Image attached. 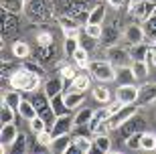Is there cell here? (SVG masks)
<instances>
[{"label": "cell", "instance_id": "obj_1", "mask_svg": "<svg viewBox=\"0 0 156 154\" xmlns=\"http://www.w3.org/2000/svg\"><path fill=\"white\" fill-rule=\"evenodd\" d=\"M89 73H91V77L95 81H99V83H110V81H116V65L112 61H91L89 63V69H87Z\"/></svg>", "mask_w": 156, "mask_h": 154}, {"label": "cell", "instance_id": "obj_2", "mask_svg": "<svg viewBox=\"0 0 156 154\" xmlns=\"http://www.w3.org/2000/svg\"><path fill=\"white\" fill-rule=\"evenodd\" d=\"M30 102L35 103V108H37V112H39V116L47 122V124H49V126L55 124V120H57V114L53 112L51 99H49V95H47L45 91H43V93L37 91L35 95H33V99H30Z\"/></svg>", "mask_w": 156, "mask_h": 154}, {"label": "cell", "instance_id": "obj_3", "mask_svg": "<svg viewBox=\"0 0 156 154\" xmlns=\"http://www.w3.org/2000/svg\"><path fill=\"white\" fill-rule=\"evenodd\" d=\"M136 114H138V106H136V103H126L120 112H116V114H112L110 118H108V128H110V132L112 130H120L122 126Z\"/></svg>", "mask_w": 156, "mask_h": 154}, {"label": "cell", "instance_id": "obj_4", "mask_svg": "<svg viewBox=\"0 0 156 154\" xmlns=\"http://www.w3.org/2000/svg\"><path fill=\"white\" fill-rule=\"evenodd\" d=\"M24 12L30 20H37V23H43L47 18L51 16L53 12L47 8V2L45 0H27L24 2Z\"/></svg>", "mask_w": 156, "mask_h": 154}, {"label": "cell", "instance_id": "obj_5", "mask_svg": "<svg viewBox=\"0 0 156 154\" xmlns=\"http://www.w3.org/2000/svg\"><path fill=\"white\" fill-rule=\"evenodd\" d=\"M154 12H156V2H152V0H136L130 6V16L138 18L142 23H146Z\"/></svg>", "mask_w": 156, "mask_h": 154}, {"label": "cell", "instance_id": "obj_6", "mask_svg": "<svg viewBox=\"0 0 156 154\" xmlns=\"http://www.w3.org/2000/svg\"><path fill=\"white\" fill-rule=\"evenodd\" d=\"M108 57H110V61L114 63L116 67L132 65V55H130V51H126L124 47H118V45L108 47Z\"/></svg>", "mask_w": 156, "mask_h": 154}, {"label": "cell", "instance_id": "obj_7", "mask_svg": "<svg viewBox=\"0 0 156 154\" xmlns=\"http://www.w3.org/2000/svg\"><path fill=\"white\" fill-rule=\"evenodd\" d=\"M116 97L120 99L122 103H138L140 97V87L136 83H124V85L118 87Z\"/></svg>", "mask_w": 156, "mask_h": 154}, {"label": "cell", "instance_id": "obj_8", "mask_svg": "<svg viewBox=\"0 0 156 154\" xmlns=\"http://www.w3.org/2000/svg\"><path fill=\"white\" fill-rule=\"evenodd\" d=\"M73 128H75V122H73V118H71L69 114L57 116L55 124L51 126L53 138H55V136H61V134H69V132H73Z\"/></svg>", "mask_w": 156, "mask_h": 154}, {"label": "cell", "instance_id": "obj_9", "mask_svg": "<svg viewBox=\"0 0 156 154\" xmlns=\"http://www.w3.org/2000/svg\"><path fill=\"white\" fill-rule=\"evenodd\" d=\"M29 79H30V71L24 67V65H20V67H16V71L8 77V83H10V87H14V89L24 91V87H27Z\"/></svg>", "mask_w": 156, "mask_h": 154}, {"label": "cell", "instance_id": "obj_10", "mask_svg": "<svg viewBox=\"0 0 156 154\" xmlns=\"http://www.w3.org/2000/svg\"><path fill=\"white\" fill-rule=\"evenodd\" d=\"M43 89H45V93L49 95V99H51V97H55V95H59V93L65 91V79L61 77V75H57V77H49V79L45 81Z\"/></svg>", "mask_w": 156, "mask_h": 154}, {"label": "cell", "instance_id": "obj_11", "mask_svg": "<svg viewBox=\"0 0 156 154\" xmlns=\"http://www.w3.org/2000/svg\"><path fill=\"white\" fill-rule=\"evenodd\" d=\"M146 33L144 27H138V24H128L126 30H124V41H128L130 45H138V43H144Z\"/></svg>", "mask_w": 156, "mask_h": 154}, {"label": "cell", "instance_id": "obj_12", "mask_svg": "<svg viewBox=\"0 0 156 154\" xmlns=\"http://www.w3.org/2000/svg\"><path fill=\"white\" fill-rule=\"evenodd\" d=\"M73 144V134H61V136H55L53 138V144L49 146V148L53 150V152L57 154H67V150H69V146Z\"/></svg>", "mask_w": 156, "mask_h": 154}, {"label": "cell", "instance_id": "obj_13", "mask_svg": "<svg viewBox=\"0 0 156 154\" xmlns=\"http://www.w3.org/2000/svg\"><path fill=\"white\" fill-rule=\"evenodd\" d=\"M152 53V47L148 43H138V45L130 47V55H132V61H148Z\"/></svg>", "mask_w": 156, "mask_h": 154}, {"label": "cell", "instance_id": "obj_14", "mask_svg": "<svg viewBox=\"0 0 156 154\" xmlns=\"http://www.w3.org/2000/svg\"><path fill=\"white\" fill-rule=\"evenodd\" d=\"M144 126H146L144 118H140L138 114H136V116H132V118H130V120H128L126 124L122 126V132H124V138H128L130 134H134V132H144Z\"/></svg>", "mask_w": 156, "mask_h": 154}, {"label": "cell", "instance_id": "obj_15", "mask_svg": "<svg viewBox=\"0 0 156 154\" xmlns=\"http://www.w3.org/2000/svg\"><path fill=\"white\" fill-rule=\"evenodd\" d=\"M18 128L14 126V122L12 124H2V130H0V142L4 144V146H12V142L18 138Z\"/></svg>", "mask_w": 156, "mask_h": 154}, {"label": "cell", "instance_id": "obj_16", "mask_svg": "<svg viewBox=\"0 0 156 154\" xmlns=\"http://www.w3.org/2000/svg\"><path fill=\"white\" fill-rule=\"evenodd\" d=\"M14 20H16V14L2 8V39H4V37H10V34L18 29Z\"/></svg>", "mask_w": 156, "mask_h": 154}, {"label": "cell", "instance_id": "obj_17", "mask_svg": "<svg viewBox=\"0 0 156 154\" xmlns=\"http://www.w3.org/2000/svg\"><path fill=\"white\" fill-rule=\"evenodd\" d=\"M65 95V103L69 109H77L81 103L85 102V91H77V89H69V91H63Z\"/></svg>", "mask_w": 156, "mask_h": 154}, {"label": "cell", "instance_id": "obj_18", "mask_svg": "<svg viewBox=\"0 0 156 154\" xmlns=\"http://www.w3.org/2000/svg\"><path fill=\"white\" fill-rule=\"evenodd\" d=\"M112 150V138L108 134H93V152L105 154Z\"/></svg>", "mask_w": 156, "mask_h": 154}, {"label": "cell", "instance_id": "obj_19", "mask_svg": "<svg viewBox=\"0 0 156 154\" xmlns=\"http://www.w3.org/2000/svg\"><path fill=\"white\" fill-rule=\"evenodd\" d=\"M16 112H18V116H20L23 120H27V122H30L33 118H37V116H39V112H37V108H35V103L30 102V99H23V102H20V106L16 108Z\"/></svg>", "mask_w": 156, "mask_h": 154}, {"label": "cell", "instance_id": "obj_20", "mask_svg": "<svg viewBox=\"0 0 156 154\" xmlns=\"http://www.w3.org/2000/svg\"><path fill=\"white\" fill-rule=\"evenodd\" d=\"M91 87V73H77V77L71 81V85L65 89V91H69V89H77V91H85Z\"/></svg>", "mask_w": 156, "mask_h": 154}, {"label": "cell", "instance_id": "obj_21", "mask_svg": "<svg viewBox=\"0 0 156 154\" xmlns=\"http://www.w3.org/2000/svg\"><path fill=\"white\" fill-rule=\"evenodd\" d=\"M73 144L77 146L79 154H89L93 152V136H73Z\"/></svg>", "mask_w": 156, "mask_h": 154}, {"label": "cell", "instance_id": "obj_22", "mask_svg": "<svg viewBox=\"0 0 156 154\" xmlns=\"http://www.w3.org/2000/svg\"><path fill=\"white\" fill-rule=\"evenodd\" d=\"M154 99H156V83L140 87V97H138L140 106H148V103H152Z\"/></svg>", "mask_w": 156, "mask_h": 154}, {"label": "cell", "instance_id": "obj_23", "mask_svg": "<svg viewBox=\"0 0 156 154\" xmlns=\"http://www.w3.org/2000/svg\"><path fill=\"white\" fill-rule=\"evenodd\" d=\"M33 55H35V61H39V63H47L49 59H53L55 57V45H51V47H41V45H37V49L33 51Z\"/></svg>", "mask_w": 156, "mask_h": 154}, {"label": "cell", "instance_id": "obj_24", "mask_svg": "<svg viewBox=\"0 0 156 154\" xmlns=\"http://www.w3.org/2000/svg\"><path fill=\"white\" fill-rule=\"evenodd\" d=\"M104 20H105V6L104 4L91 6V12H89V18L85 24H104Z\"/></svg>", "mask_w": 156, "mask_h": 154}, {"label": "cell", "instance_id": "obj_25", "mask_svg": "<svg viewBox=\"0 0 156 154\" xmlns=\"http://www.w3.org/2000/svg\"><path fill=\"white\" fill-rule=\"evenodd\" d=\"M57 23L61 24V29H63V34L69 33V30H79L81 23H77L73 16H69V14H57Z\"/></svg>", "mask_w": 156, "mask_h": 154}, {"label": "cell", "instance_id": "obj_26", "mask_svg": "<svg viewBox=\"0 0 156 154\" xmlns=\"http://www.w3.org/2000/svg\"><path fill=\"white\" fill-rule=\"evenodd\" d=\"M12 55L16 59H20V61H24V59H29L30 55H33V51H30L29 43H24V41H16L14 45H12Z\"/></svg>", "mask_w": 156, "mask_h": 154}, {"label": "cell", "instance_id": "obj_27", "mask_svg": "<svg viewBox=\"0 0 156 154\" xmlns=\"http://www.w3.org/2000/svg\"><path fill=\"white\" fill-rule=\"evenodd\" d=\"M73 61H75V65L79 69H89V63H91V59H89V51L87 49H83V47H79L75 53H73Z\"/></svg>", "mask_w": 156, "mask_h": 154}, {"label": "cell", "instance_id": "obj_28", "mask_svg": "<svg viewBox=\"0 0 156 154\" xmlns=\"http://www.w3.org/2000/svg\"><path fill=\"white\" fill-rule=\"evenodd\" d=\"M91 93H93V99H95V102H99L101 106H105V103H110V102H112V93H110V89H108L104 83L95 85Z\"/></svg>", "mask_w": 156, "mask_h": 154}, {"label": "cell", "instance_id": "obj_29", "mask_svg": "<svg viewBox=\"0 0 156 154\" xmlns=\"http://www.w3.org/2000/svg\"><path fill=\"white\" fill-rule=\"evenodd\" d=\"M116 81L120 83V85H124V83H134V81H136V75H134V71H132V65H126V67H118Z\"/></svg>", "mask_w": 156, "mask_h": 154}, {"label": "cell", "instance_id": "obj_30", "mask_svg": "<svg viewBox=\"0 0 156 154\" xmlns=\"http://www.w3.org/2000/svg\"><path fill=\"white\" fill-rule=\"evenodd\" d=\"M20 102H23V97H20V89H8V91L2 95V103H6V106H10V108L16 109L18 106H20Z\"/></svg>", "mask_w": 156, "mask_h": 154}, {"label": "cell", "instance_id": "obj_31", "mask_svg": "<svg viewBox=\"0 0 156 154\" xmlns=\"http://www.w3.org/2000/svg\"><path fill=\"white\" fill-rule=\"evenodd\" d=\"M93 114H95V109H91V108H81L79 112L73 116V122H75V126H89Z\"/></svg>", "mask_w": 156, "mask_h": 154}, {"label": "cell", "instance_id": "obj_32", "mask_svg": "<svg viewBox=\"0 0 156 154\" xmlns=\"http://www.w3.org/2000/svg\"><path fill=\"white\" fill-rule=\"evenodd\" d=\"M51 108H53V112H55L57 116H65V114H69V112H71V109L67 108V103H65V95H63V93L51 97Z\"/></svg>", "mask_w": 156, "mask_h": 154}, {"label": "cell", "instance_id": "obj_33", "mask_svg": "<svg viewBox=\"0 0 156 154\" xmlns=\"http://www.w3.org/2000/svg\"><path fill=\"white\" fill-rule=\"evenodd\" d=\"M146 152H154L156 150V134L154 132H142V148Z\"/></svg>", "mask_w": 156, "mask_h": 154}, {"label": "cell", "instance_id": "obj_34", "mask_svg": "<svg viewBox=\"0 0 156 154\" xmlns=\"http://www.w3.org/2000/svg\"><path fill=\"white\" fill-rule=\"evenodd\" d=\"M24 2L27 0H2V8L18 14V12H24Z\"/></svg>", "mask_w": 156, "mask_h": 154}, {"label": "cell", "instance_id": "obj_35", "mask_svg": "<svg viewBox=\"0 0 156 154\" xmlns=\"http://www.w3.org/2000/svg\"><path fill=\"white\" fill-rule=\"evenodd\" d=\"M29 150V146H27V136H24L23 132L18 134V138L12 142V146H10V152L12 154H24Z\"/></svg>", "mask_w": 156, "mask_h": 154}, {"label": "cell", "instance_id": "obj_36", "mask_svg": "<svg viewBox=\"0 0 156 154\" xmlns=\"http://www.w3.org/2000/svg\"><path fill=\"white\" fill-rule=\"evenodd\" d=\"M132 71L136 79H146L148 75V61H132Z\"/></svg>", "mask_w": 156, "mask_h": 154}, {"label": "cell", "instance_id": "obj_37", "mask_svg": "<svg viewBox=\"0 0 156 154\" xmlns=\"http://www.w3.org/2000/svg\"><path fill=\"white\" fill-rule=\"evenodd\" d=\"M16 114H18V112L14 108H10V106L2 103V109H0V122H2V124H12Z\"/></svg>", "mask_w": 156, "mask_h": 154}, {"label": "cell", "instance_id": "obj_38", "mask_svg": "<svg viewBox=\"0 0 156 154\" xmlns=\"http://www.w3.org/2000/svg\"><path fill=\"white\" fill-rule=\"evenodd\" d=\"M79 49V39H75V37H65L63 41V51L67 57H73V53Z\"/></svg>", "mask_w": 156, "mask_h": 154}, {"label": "cell", "instance_id": "obj_39", "mask_svg": "<svg viewBox=\"0 0 156 154\" xmlns=\"http://www.w3.org/2000/svg\"><path fill=\"white\" fill-rule=\"evenodd\" d=\"M37 45H41V47L55 45V37H53L51 30H39V33H37Z\"/></svg>", "mask_w": 156, "mask_h": 154}, {"label": "cell", "instance_id": "obj_40", "mask_svg": "<svg viewBox=\"0 0 156 154\" xmlns=\"http://www.w3.org/2000/svg\"><path fill=\"white\" fill-rule=\"evenodd\" d=\"M126 140V146L130 150H140L142 148V132H134V134H130L128 138H124Z\"/></svg>", "mask_w": 156, "mask_h": 154}, {"label": "cell", "instance_id": "obj_41", "mask_svg": "<svg viewBox=\"0 0 156 154\" xmlns=\"http://www.w3.org/2000/svg\"><path fill=\"white\" fill-rule=\"evenodd\" d=\"M61 77L65 79V89L71 85V81L77 77V69L75 67H71V65H63L61 67Z\"/></svg>", "mask_w": 156, "mask_h": 154}, {"label": "cell", "instance_id": "obj_42", "mask_svg": "<svg viewBox=\"0 0 156 154\" xmlns=\"http://www.w3.org/2000/svg\"><path fill=\"white\" fill-rule=\"evenodd\" d=\"M35 136H37V144L43 146V148H49L53 144V132L51 130H43L39 134H35Z\"/></svg>", "mask_w": 156, "mask_h": 154}, {"label": "cell", "instance_id": "obj_43", "mask_svg": "<svg viewBox=\"0 0 156 154\" xmlns=\"http://www.w3.org/2000/svg\"><path fill=\"white\" fill-rule=\"evenodd\" d=\"M146 27H144V33H146V37H150L152 41L156 39V12L154 14H152L150 18H148V20H146Z\"/></svg>", "mask_w": 156, "mask_h": 154}, {"label": "cell", "instance_id": "obj_44", "mask_svg": "<svg viewBox=\"0 0 156 154\" xmlns=\"http://www.w3.org/2000/svg\"><path fill=\"white\" fill-rule=\"evenodd\" d=\"M29 126H30V130H33V134H39V132H43V130H47V122L41 118V116H37V118H33V120L29 122Z\"/></svg>", "mask_w": 156, "mask_h": 154}, {"label": "cell", "instance_id": "obj_45", "mask_svg": "<svg viewBox=\"0 0 156 154\" xmlns=\"http://www.w3.org/2000/svg\"><path fill=\"white\" fill-rule=\"evenodd\" d=\"M85 34H89L91 39H101L104 24H85Z\"/></svg>", "mask_w": 156, "mask_h": 154}, {"label": "cell", "instance_id": "obj_46", "mask_svg": "<svg viewBox=\"0 0 156 154\" xmlns=\"http://www.w3.org/2000/svg\"><path fill=\"white\" fill-rule=\"evenodd\" d=\"M23 65L29 69L30 73H37V75H41V77L45 75V67H43V63H39V61H27V59H24Z\"/></svg>", "mask_w": 156, "mask_h": 154}, {"label": "cell", "instance_id": "obj_47", "mask_svg": "<svg viewBox=\"0 0 156 154\" xmlns=\"http://www.w3.org/2000/svg\"><path fill=\"white\" fill-rule=\"evenodd\" d=\"M79 47H83V49H87V51L91 53V49H95V47H98V39H91L89 34L79 37Z\"/></svg>", "mask_w": 156, "mask_h": 154}, {"label": "cell", "instance_id": "obj_48", "mask_svg": "<svg viewBox=\"0 0 156 154\" xmlns=\"http://www.w3.org/2000/svg\"><path fill=\"white\" fill-rule=\"evenodd\" d=\"M105 106H108V108H110V112H112V114H116V112H120V109L124 108V106H126V103H122L120 99H118V97H116V99H114V102L105 103Z\"/></svg>", "mask_w": 156, "mask_h": 154}, {"label": "cell", "instance_id": "obj_49", "mask_svg": "<svg viewBox=\"0 0 156 154\" xmlns=\"http://www.w3.org/2000/svg\"><path fill=\"white\" fill-rule=\"evenodd\" d=\"M108 4H110V8H114V10H118V8H122L124 6V0H105Z\"/></svg>", "mask_w": 156, "mask_h": 154}, {"label": "cell", "instance_id": "obj_50", "mask_svg": "<svg viewBox=\"0 0 156 154\" xmlns=\"http://www.w3.org/2000/svg\"><path fill=\"white\" fill-rule=\"evenodd\" d=\"M134 2H136V0H124V6H126V8H130Z\"/></svg>", "mask_w": 156, "mask_h": 154}, {"label": "cell", "instance_id": "obj_51", "mask_svg": "<svg viewBox=\"0 0 156 154\" xmlns=\"http://www.w3.org/2000/svg\"><path fill=\"white\" fill-rule=\"evenodd\" d=\"M154 47V45H152ZM152 65H156V47H154V53H152Z\"/></svg>", "mask_w": 156, "mask_h": 154}]
</instances>
